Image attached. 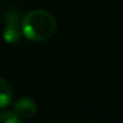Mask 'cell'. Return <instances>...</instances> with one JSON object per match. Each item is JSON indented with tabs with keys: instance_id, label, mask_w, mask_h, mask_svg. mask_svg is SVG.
I'll list each match as a JSON object with an SVG mask.
<instances>
[{
	"instance_id": "6da1fadb",
	"label": "cell",
	"mask_w": 123,
	"mask_h": 123,
	"mask_svg": "<svg viewBox=\"0 0 123 123\" xmlns=\"http://www.w3.org/2000/svg\"><path fill=\"white\" fill-rule=\"evenodd\" d=\"M22 31L30 41L42 42L50 38L56 30V19L44 10H32L22 19Z\"/></svg>"
},
{
	"instance_id": "7a4b0ae2",
	"label": "cell",
	"mask_w": 123,
	"mask_h": 123,
	"mask_svg": "<svg viewBox=\"0 0 123 123\" xmlns=\"http://www.w3.org/2000/svg\"><path fill=\"white\" fill-rule=\"evenodd\" d=\"M16 114L23 118H31L37 112V105L31 98H20L14 104Z\"/></svg>"
},
{
	"instance_id": "3957f363",
	"label": "cell",
	"mask_w": 123,
	"mask_h": 123,
	"mask_svg": "<svg viewBox=\"0 0 123 123\" xmlns=\"http://www.w3.org/2000/svg\"><path fill=\"white\" fill-rule=\"evenodd\" d=\"M12 98H13V91L11 86L5 79L0 78V109L8 105Z\"/></svg>"
},
{
	"instance_id": "277c9868",
	"label": "cell",
	"mask_w": 123,
	"mask_h": 123,
	"mask_svg": "<svg viewBox=\"0 0 123 123\" xmlns=\"http://www.w3.org/2000/svg\"><path fill=\"white\" fill-rule=\"evenodd\" d=\"M20 35L22 34L18 24H7V26L4 29V40L11 44L19 41Z\"/></svg>"
},
{
	"instance_id": "5b68a950",
	"label": "cell",
	"mask_w": 123,
	"mask_h": 123,
	"mask_svg": "<svg viewBox=\"0 0 123 123\" xmlns=\"http://www.w3.org/2000/svg\"><path fill=\"white\" fill-rule=\"evenodd\" d=\"M0 123H22L19 116L13 111L0 112Z\"/></svg>"
},
{
	"instance_id": "8992f818",
	"label": "cell",
	"mask_w": 123,
	"mask_h": 123,
	"mask_svg": "<svg viewBox=\"0 0 123 123\" xmlns=\"http://www.w3.org/2000/svg\"><path fill=\"white\" fill-rule=\"evenodd\" d=\"M18 19H19L18 12H16V11H10V12L6 13L5 20L7 22V24H18Z\"/></svg>"
}]
</instances>
